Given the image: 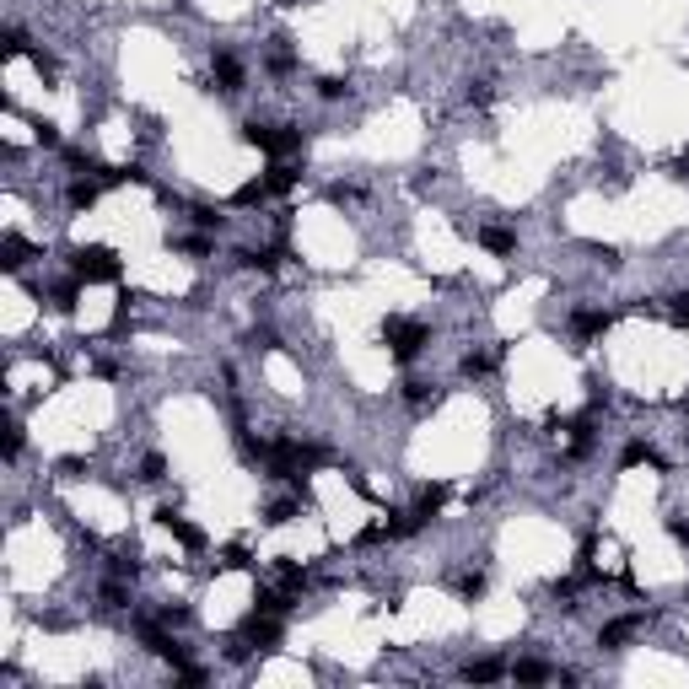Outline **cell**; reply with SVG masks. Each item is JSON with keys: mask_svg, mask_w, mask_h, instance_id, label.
<instances>
[{"mask_svg": "<svg viewBox=\"0 0 689 689\" xmlns=\"http://www.w3.org/2000/svg\"><path fill=\"white\" fill-rule=\"evenodd\" d=\"M70 275L86 280V286H113L124 275V259L108 248V243H75L70 248Z\"/></svg>", "mask_w": 689, "mask_h": 689, "instance_id": "6da1fadb", "label": "cell"}, {"mask_svg": "<svg viewBox=\"0 0 689 689\" xmlns=\"http://www.w3.org/2000/svg\"><path fill=\"white\" fill-rule=\"evenodd\" d=\"M377 340L388 345V356H393V361H404V367H410V361L431 345V323H420V318H399V313H393V318H383Z\"/></svg>", "mask_w": 689, "mask_h": 689, "instance_id": "7a4b0ae2", "label": "cell"}, {"mask_svg": "<svg viewBox=\"0 0 689 689\" xmlns=\"http://www.w3.org/2000/svg\"><path fill=\"white\" fill-rule=\"evenodd\" d=\"M243 140L269 151V156H296L302 151V129L296 124H243Z\"/></svg>", "mask_w": 689, "mask_h": 689, "instance_id": "3957f363", "label": "cell"}, {"mask_svg": "<svg viewBox=\"0 0 689 689\" xmlns=\"http://www.w3.org/2000/svg\"><path fill=\"white\" fill-rule=\"evenodd\" d=\"M609 329H614V313H604V307H571V340L577 345H593Z\"/></svg>", "mask_w": 689, "mask_h": 689, "instance_id": "277c9868", "label": "cell"}, {"mask_svg": "<svg viewBox=\"0 0 689 689\" xmlns=\"http://www.w3.org/2000/svg\"><path fill=\"white\" fill-rule=\"evenodd\" d=\"M253 652H269V647H280V636H286V625H280V614H248L243 620V631H237Z\"/></svg>", "mask_w": 689, "mask_h": 689, "instance_id": "5b68a950", "label": "cell"}, {"mask_svg": "<svg viewBox=\"0 0 689 689\" xmlns=\"http://www.w3.org/2000/svg\"><path fill=\"white\" fill-rule=\"evenodd\" d=\"M156 523H162V528H167V534H172L189 555H199V550L210 544V539H205V528H194V523H189L183 512H172V507H156Z\"/></svg>", "mask_w": 689, "mask_h": 689, "instance_id": "8992f818", "label": "cell"}, {"mask_svg": "<svg viewBox=\"0 0 689 689\" xmlns=\"http://www.w3.org/2000/svg\"><path fill=\"white\" fill-rule=\"evenodd\" d=\"M140 641H146V652H156L162 663H189V647L178 641V636H167V625H140Z\"/></svg>", "mask_w": 689, "mask_h": 689, "instance_id": "52a82bcc", "label": "cell"}, {"mask_svg": "<svg viewBox=\"0 0 689 689\" xmlns=\"http://www.w3.org/2000/svg\"><path fill=\"white\" fill-rule=\"evenodd\" d=\"M210 81H216L226 97H232V92H243V81H248V75H243V59H237V54H226V49H216V54H210Z\"/></svg>", "mask_w": 689, "mask_h": 689, "instance_id": "ba28073f", "label": "cell"}, {"mask_svg": "<svg viewBox=\"0 0 689 689\" xmlns=\"http://www.w3.org/2000/svg\"><path fill=\"white\" fill-rule=\"evenodd\" d=\"M232 259H237L243 269H259V275H275V269H280V259H291V248H286V243H269V248H237Z\"/></svg>", "mask_w": 689, "mask_h": 689, "instance_id": "9c48e42d", "label": "cell"}, {"mask_svg": "<svg viewBox=\"0 0 689 689\" xmlns=\"http://www.w3.org/2000/svg\"><path fill=\"white\" fill-rule=\"evenodd\" d=\"M658 469V474H668V464H663V453L652 447V442H641V437H631L625 447H620V469Z\"/></svg>", "mask_w": 689, "mask_h": 689, "instance_id": "30bf717a", "label": "cell"}, {"mask_svg": "<svg viewBox=\"0 0 689 689\" xmlns=\"http://www.w3.org/2000/svg\"><path fill=\"white\" fill-rule=\"evenodd\" d=\"M447 501H453V485H447V480H437V485H420V496H415V517H420V523H437Z\"/></svg>", "mask_w": 689, "mask_h": 689, "instance_id": "8fae6325", "label": "cell"}, {"mask_svg": "<svg viewBox=\"0 0 689 689\" xmlns=\"http://www.w3.org/2000/svg\"><path fill=\"white\" fill-rule=\"evenodd\" d=\"M641 625H647V614H620V620H609V625L598 631V647H604V652H620Z\"/></svg>", "mask_w": 689, "mask_h": 689, "instance_id": "7c38bea8", "label": "cell"}, {"mask_svg": "<svg viewBox=\"0 0 689 689\" xmlns=\"http://www.w3.org/2000/svg\"><path fill=\"white\" fill-rule=\"evenodd\" d=\"M474 237H480L485 253H496V259H517V232H512V226H480Z\"/></svg>", "mask_w": 689, "mask_h": 689, "instance_id": "4fadbf2b", "label": "cell"}, {"mask_svg": "<svg viewBox=\"0 0 689 689\" xmlns=\"http://www.w3.org/2000/svg\"><path fill=\"white\" fill-rule=\"evenodd\" d=\"M507 674H512V668H507L501 658H474V663H464V668H458V679H464V685H496V679H507Z\"/></svg>", "mask_w": 689, "mask_h": 689, "instance_id": "5bb4252c", "label": "cell"}, {"mask_svg": "<svg viewBox=\"0 0 689 689\" xmlns=\"http://www.w3.org/2000/svg\"><path fill=\"white\" fill-rule=\"evenodd\" d=\"M27 259H32V243H27V237H16V232H5V237H0V269H11V275H16Z\"/></svg>", "mask_w": 689, "mask_h": 689, "instance_id": "9a60e30c", "label": "cell"}, {"mask_svg": "<svg viewBox=\"0 0 689 689\" xmlns=\"http://www.w3.org/2000/svg\"><path fill=\"white\" fill-rule=\"evenodd\" d=\"M291 598H296L291 587H259V593H253V614H280V620H286Z\"/></svg>", "mask_w": 689, "mask_h": 689, "instance_id": "2e32d148", "label": "cell"}, {"mask_svg": "<svg viewBox=\"0 0 689 689\" xmlns=\"http://www.w3.org/2000/svg\"><path fill=\"white\" fill-rule=\"evenodd\" d=\"M296 183H302V172H296L291 162H269V167H264V189H269V194H291Z\"/></svg>", "mask_w": 689, "mask_h": 689, "instance_id": "e0dca14e", "label": "cell"}, {"mask_svg": "<svg viewBox=\"0 0 689 689\" xmlns=\"http://www.w3.org/2000/svg\"><path fill=\"white\" fill-rule=\"evenodd\" d=\"M81 286H86V280H75V275H70V280H59V286L49 291V307H54V313H75V302H81Z\"/></svg>", "mask_w": 689, "mask_h": 689, "instance_id": "ac0fdd59", "label": "cell"}, {"mask_svg": "<svg viewBox=\"0 0 689 689\" xmlns=\"http://www.w3.org/2000/svg\"><path fill=\"white\" fill-rule=\"evenodd\" d=\"M296 512H302V496H275V501L264 507V523H269V528H286Z\"/></svg>", "mask_w": 689, "mask_h": 689, "instance_id": "d6986e66", "label": "cell"}, {"mask_svg": "<svg viewBox=\"0 0 689 689\" xmlns=\"http://www.w3.org/2000/svg\"><path fill=\"white\" fill-rule=\"evenodd\" d=\"M291 65H296L291 38H286V32H275V38H269V70H275V75H291Z\"/></svg>", "mask_w": 689, "mask_h": 689, "instance_id": "ffe728a7", "label": "cell"}, {"mask_svg": "<svg viewBox=\"0 0 689 689\" xmlns=\"http://www.w3.org/2000/svg\"><path fill=\"white\" fill-rule=\"evenodd\" d=\"M512 679L517 685H544V679H555V668L539 663V658H523V663H512Z\"/></svg>", "mask_w": 689, "mask_h": 689, "instance_id": "44dd1931", "label": "cell"}, {"mask_svg": "<svg viewBox=\"0 0 689 689\" xmlns=\"http://www.w3.org/2000/svg\"><path fill=\"white\" fill-rule=\"evenodd\" d=\"M189 221H194L199 232H221V226H226V210H221V205H189Z\"/></svg>", "mask_w": 689, "mask_h": 689, "instance_id": "7402d4cb", "label": "cell"}, {"mask_svg": "<svg viewBox=\"0 0 689 689\" xmlns=\"http://www.w3.org/2000/svg\"><path fill=\"white\" fill-rule=\"evenodd\" d=\"M280 587L307 593V587H313V571H307V566H296V561H280Z\"/></svg>", "mask_w": 689, "mask_h": 689, "instance_id": "603a6c76", "label": "cell"}, {"mask_svg": "<svg viewBox=\"0 0 689 689\" xmlns=\"http://www.w3.org/2000/svg\"><path fill=\"white\" fill-rule=\"evenodd\" d=\"M129 604V577H113L108 571V582H102V609H124Z\"/></svg>", "mask_w": 689, "mask_h": 689, "instance_id": "cb8c5ba5", "label": "cell"}, {"mask_svg": "<svg viewBox=\"0 0 689 689\" xmlns=\"http://www.w3.org/2000/svg\"><path fill=\"white\" fill-rule=\"evenodd\" d=\"M65 199H70V210H92V205H97V183H86V178H75V183L65 189Z\"/></svg>", "mask_w": 689, "mask_h": 689, "instance_id": "d4e9b609", "label": "cell"}, {"mask_svg": "<svg viewBox=\"0 0 689 689\" xmlns=\"http://www.w3.org/2000/svg\"><path fill=\"white\" fill-rule=\"evenodd\" d=\"M264 199H269V189H264V178H248V183H243V189L232 194V205H243V210H248V205H264Z\"/></svg>", "mask_w": 689, "mask_h": 689, "instance_id": "484cf974", "label": "cell"}, {"mask_svg": "<svg viewBox=\"0 0 689 689\" xmlns=\"http://www.w3.org/2000/svg\"><path fill=\"white\" fill-rule=\"evenodd\" d=\"M490 367H496V356H490V350H469V356L458 361V372H464V377H485Z\"/></svg>", "mask_w": 689, "mask_h": 689, "instance_id": "4316f807", "label": "cell"}, {"mask_svg": "<svg viewBox=\"0 0 689 689\" xmlns=\"http://www.w3.org/2000/svg\"><path fill=\"white\" fill-rule=\"evenodd\" d=\"M221 571H253L248 544H226V550H221Z\"/></svg>", "mask_w": 689, "mask_h": 689, "instance_id": "83f0119b", "label": "cell"}, {"mask_svg": "<svg viewBox=\"0 0 689 689\" xmlns=\"http://www.w3.org/2000/svg\"><path fill=\"white\" fill-rule=\"evenodd\" d=\"M140 480H146V485H162V480H167V458H162V453H146V458H140Z\"/></svg>", "mask_w": 689, "mask_h": 689, "instance_id": "f1b7e54d", "label": "cell"}, {"mask_svg": "<svg viewBox=\"0 0 689 689\" xmlns=\"http://www.w3.org/2000/svg\"><path fill=\"white\" fill-rule=\"evenodd\" d=\"M663 534H668L679 550H689V517H679V512H674V517H663Z\"/></svg>", "mask_w": 689, "mask_h": 689, "instance_id": "f546056e", "label": "cell"}, {"mask_svg": "<svg viewBox=\"0 0 689 689\" xmlns=\"http://www.w3.org/2000/svg\"><path fill=\"white\" fill-rule=\"evenodd\" d=\"M16 54H32V43L22 27H5V59H16Z\"/></svg>", "mask_w": 689, "mask_h": 689, "instance_id": "4dcf8cb0", "label": "cell"}, {"mask_svg": "<svg viewBox=\"0 0 689 689\" xmlns=\"http://www.w3.org/2000/svg\"><path fill=\"white\" fill-rule=\"evenodd\" d=\"M345 92H350V86H345V75H323V81H318V97H323V102H340Z\"/></svg>", "mask_w": 689, "mask_h": 689, "instance_id": "1f68e13d", "label": "cell"}, {"mask_svg": "<svg viewBox=\"0 0 689 689\" xmlns=\"http://www.w3.org/2000/svg\"><path fill=\"white\" fill-rule=\"evenodd\" d=\"M172 685H210V674L194 668V663H178V668H172Z\"/></svg>", "mask_w": 689, "mask_h": 689, "instance_id": "d6a6232c", "label": "cell"}, {"mask_svg": "<svg viewBox=\"0 0 689 689\" xmlns=\"http://www.w3.org/2000/svg\"><path fill=\"white\" fill-rule=\"evenodd\" d=\"M32 140L54 151V146H59V124H49V119H38V124H32Z\"/></svg>", "mask_w": 689, "mask_h": 689, "instance_id": "836d02e7", "label": "cell"}, {"mask_svg": "<svg viewBox=\"0 0 689 689\" xmlns=\"http://www.w3.org/2000/svg\"><path fill=\"white\" fill-rule=\"evenodd\" d=\"M458 593H464V604H474V598H485V571H469Z\"/></svg>", "mask_w": 689, "mask_h": 689, "instance_id": "e575fe53", "label": "cell"}, {"mask_svg": "<svg viewBox=\"0 0 689 689\" xmlns=\"http://www.w3.org/2000/svg\"><path fill=\"white\" fill-rule=\"evenodd\" d=\"M668 318H674L679 329H689V291H679V296H668Z\"/></svg>", "mask_w": 689, "mask_h": 689, "instance_id": "d590c367", "label": "cell"}, {"mask_svg": "<svg viewBox=\"0 0 689 689\" xmlns=\"http://www.w3.org/2000/svg\"><path fill=\"white\" fill-rule=\"evenodd\" d=\"M464 97H469L474 108H490V97H496V92H490V81H469V92H464Z\"/></svg>", "mask_w": 689, "mask_h": 689, "instance_id": "8d00e7d4", "label": "cell"}, {"mask_svg": "<svg viewBox=\"0 0 689 689\" xmlns=\"http://www.w3.org/2000/svg\"><path fill=\"white\" fill-rule=\"evenodd\" d=\"M22 442H27V437H22V426L11 420V431H5V464H16V458H22Z\"/></svg>", "mask_w": 689, "mask_h": 689, "instance_id": "74e56055", "label": "cell"}, {"mask_svg": "<svg viewBox=\"0 0 689 689\" xmlns=\"http://www.w3.org/2000/svg\"><path fill=\"white\" fill-rule=\"evenodd\" d=\"M329 199H334V205H356V199H361V189H356V183H334V189H329Z\"/></svg>", "mask_w": 689, "mask_h": 689, "instance_id": "f35d334b", "label": "cell"}, {"mask_svg": "<svg viewBox=\"0 0 689 689\" xmlns=\"http://www.w3.org/2000/svg\"><path fill=\"white\" fill-rule=\"evenodd\" d=\"M178 248H183V253H189V259H205V253H210V237H205V232H199V237H183V243H178Z\"/></svg>", "mask_w": 689, "mask_h": 689, "instance_id": "ab89813d", "label": "cell"}, {"mask_svg": "<svg viewBox=\"0 0 689 689\" xmlns=\"http://www.w3.org/2000/svg\"><path fill=\"white\" fill-rule=\"evenodd\" d=\"M587 253H593L598 264H620V248H614V243H587Z\"/></svg>", "mask_w": 689, "mask_h": 689, "instance_id": "60d3db41", "label": "cell"}, {"mask_svg": "<svg viewBox=\"0 0 689 689\" xmlns=\"http://www.w3.org/2000/svg\"><path fill=\"white\" fill-rule=\"evenodd\" d=\"M404 399H410V404H426V399H431V383L410 377V383H404Z\"/></svg>", "mask_w": 689, "mask_h": 689, "instance_id": "b9f144b4", "label": "cell"}, {"mask_svg": "<svg viewBox=\"0 0 689 689\" xmlns=\"http://www.w3.org/2000/svg\"><path fill=\"white\" fill-rule=\"evenodd\" d=\"M54 469H59V474H65V480H81V469H86V458H75V453H70V458H59V464H54Z\"/></svg>", "mask_w": 689, "mask_h": 689, "instance_id": "7bdbcfd3", "label": "cell"}, {"mask_svg": "<svg viewBox=\"0 0 689 689\" xmlns=\"http://www.w3.org/2000/svg\"><path fill=\"white\" fill-rule=\"evenodd\" d=\"M162 625H189V609H172V604H167V609H162Z\"/></svg>", "mask_w": 689, "mask_h": 689, "instance_id": "ee69618b", "label": "cell"}, {"mask_svg": "<svg viewBox=\"0 0 689 689\" xmlns=\"http://www.w3.org/2000/svg\"><path fill=\"white\" fill-rule=\"evenodd\" d=\"M280 5H302V0H280Z\"/></svg>", "mask_w": 689, "mask_h": 689, "instance_id": "f6af8a7d", "label": "cell"}, {"mask_svg": "<svg viewBox=\"0 0 689 689\" xmlns=\"http://www.w3.org/2000/svg\"><path fill=\"white\" fill-rule=\"evenodd\" d=\"M685 415H689V399H685Z\"/></svg>", "mask_w": 689, "mask_h": 689, "instance_id": "bcb514c9", "label": "cell"}]
</instances>
